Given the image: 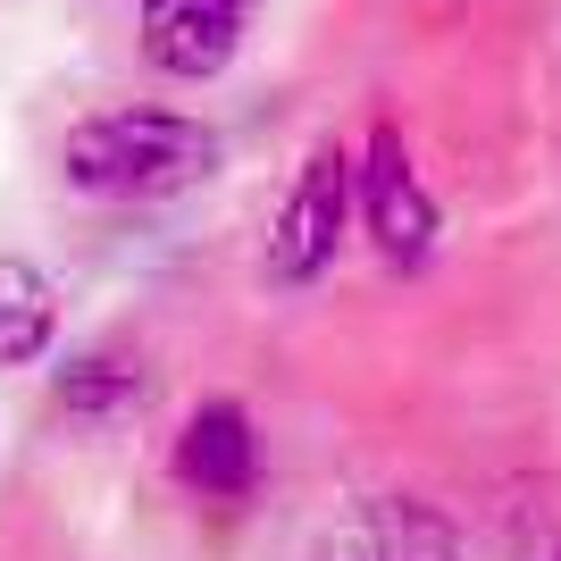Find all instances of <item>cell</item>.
<instances>
[{
	"instance_id": "cell-1",
	"label": "cell",
	"mask_w": 561,
	"mask_h": 561,
	"mask_svg": "<svg viewBox=\"0 0 561 561\" xmlns=\"http://www.w3.org/2000/svg\"><path fill=\"white\" fill-rule=\"evenodd\" d=\"M218 160L227 142L176 110H101L59 142V176L93 202H168V193L210 185Z\"/></svg>"
},
{
	"instance_id": "cell-2",
	"label": "cell",
	"mask_w": 561,
	"mask_h": 561,
	"mask_svg": "<svg viewBox=\"0 0 561 561\" xmlns=\"http://www.w3.org/2000/svg\"><path fill=\"white\" fill-rule=\"evenodd\" d=\"M352 227V151L344 142H310V160L294 168L277 227H268V277L277 285H319L335 268V243Z\"/></svg>"
},
{
	"instance_id": "cell-3",
	"label": "cell",
	"mask_w": 561,
	"mask_h": 561,
	"mask_svg": "<svg viewBox=\"0 0 561 561\" xmlns=\"http://www.w3.org/2000/svg\"><path fill=\"white\" fill-rule=\"evenodd\" d=\"M352 210H360L369 243L386 252V268H420L436 252V202H427L420 168H411V151L386 117L369 126V160L352 168Z\"/></svg>"
},
{
	"instance_id": "cell-4",
	"label": "cell",
	"mask_w": 561,
	"mask_h": 561,
	"mask_svg": "<svg viewBox=\"0 0 561 561\" xmlns=\"http://www.w3.org/2000/svg\"><path fill=\"white\" fill-rule=\"evenodd\" d=\"M252 0H142V59L176 84H210L243 43Z\"/></svg>"
},
{
	"instance_id": "cell-5",
	"label": "cell",
	"mask_w": 561,
	"mask_h": 561,
	"mask_svg": "<svg viewBox=\"0 0 561 561\" xmlns=\"http://www.w3.org/2000/svg\"><path fill=\"white\" fill-rule=\"evenodd\" d=\"M310 561H453V519L411 503V494H377L335 537H319Z\"/></svg>"
},
{
	"instance_id": "cell-6",
	"label": "cell",
	"mask_w": 561,
	"mask_h": 561,
	"mask_svg": "<svg viewBox=\"0 0 561 561\" xmlns=\"http://www.w3.org/2000/svg\"><path fill=\"white\" fill-rule=\"evenodd\" d=\"M176 486L210 494V503H234V494L260 486V436L243 420V402H202L176 436Z\"/></svg>"
},
{
	"instance_id": "cell-7",
	"label": "cell",
	"mask_w": 561,
	"mask_h": 561,
	"mask_svg": "<svg viewBox=\"0 0 561 561\" xmlns=\"http://www.w3.org/2000/svg\"><path fill=\"white\" fill-rule=\"evenodd\" d=\"M50 335H59V285H50L34 260L0 252V369L43 360Z\"/></svg>"
},
{
	"instance_id": "cell-8",
	"label": "cell",
	"mask_w": 561,
	"mask_h": 561,
	"mask_svg": "<svg viewBox=\"0 0 561 561\" xmlns=\"http://www.w3.org/2000/svg\"><path fill=\"white\" fill-rule=\"evenodd\" d=\"M50 394H59L68 420H117V411L142 402V369L117 360V352H84V360H68V369L50 377Z\"/></svg>"
},
{
	"instance_id": "cell-9",
	"label": "cell",
	"mask_w": 561,
	"mask_h": 561,
	"mask_svg": "<svg viewBox=\"0 0 561 561\" xmlns=\"http://www.w3.org/2000/svg\"><path fill=\"white\" fill-rule=\"evenodd\" d=\"M553 561H561V553H553Z\"/></svg>"
}]
</instances>
